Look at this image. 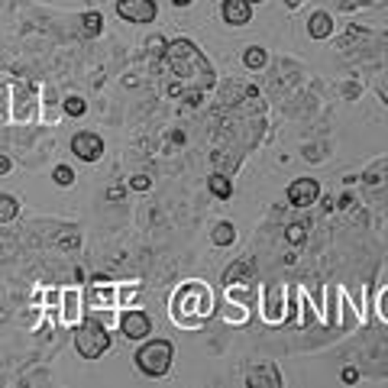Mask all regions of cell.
<instances>
[{
  "mask_svg": "<svg viewBox=\"0 0 388 388\" xmlns=\"http://www.w3.org/2000/svg\"><path fill=\"white\" fill-rule=\"evenodd\" d=\"M298 301H301V292L294 294L288 285H263V320L269 327H301Z\"/></svg>",
  "mask_w": 388,
  "mask_h": 388,
  "instance_id": "cell-4",
  "label": "cell"
},
{
  "mask_svg": "<svg viewBox=\"0 0 388 388\" xmlns=\"http://www.w3.org/2000/svg\"><path fill=\"white\" fill-rule=\"evenodd\" d=\"M330 3L343 13H356V10H366V7H385L388 0H330Z\"/></svg>",
  "mask_w": 388,
  "mask_h": 388,
  "instance_id": "cell-22",
  "label": "cell"
},
{
  "mask_svg": "<svg viewBox=\"0 0 388 388\" xmlns=\"http://www.w3.org/2000/svg\"><path fill=\"white\" fill-rule=\"evenodd\" d=\"M285 201L292 207H311L320 201V181L317 178H294L288 188H285Z\"/></svg>",
  "mask_w": 388,
  "mask_h": 388,
  "instance_id": "cell-10",
  "label": "cell"
},
{
  "mask_svg": "<svg viewBox=\"0 0 388 388\" xmlns=\"http://www.w3.org/2000/svg\"><path fill=\"white\" fill-rule=\"evenodd\" d=\"M123 188H107V201H123Z\"/></svg>",
  "mask_w": 388,
  "mask_h": 388,
  "instance_id": "cell-36",
  "label": "cell"
},
{
  "mask_svg": "<svg viewBox=\"0 0 388 388\" xmlns=\"http://www.w3.org/2000/svg\"><path fill=\"white\" fill-rule=\"evenodd\" d=\"M62 114H68V116H84V114H88V101H84V97H78V94L65 97V101H62Z\"/></svg>",
  "mask_w": 388,
  "mask_h": 388,
  "instance_id": "cell-25",
  "label": "cell"
},
{
  "mask_svg": "<svg viewBox=\"0 0 388 388\" xmlns=\"http://www.w3.org/2000/svg\"><path fill=\"white\" fill-rule=\"evenodd\" d=\"M52 181L59 188H72L74 185V168L72 165H55L52 168Z\"/></svg>",
  "mask_w": 388,
  "mask_h": 388,
  "instance_id": "cell-26",
  "label": "cell"
},
{
  "mask_svg": "<svg viewBox=\"0 0 388 388\" xmlns=\"http://www.w3.org/2000/svg\"><path fill=\"white\" fill-rule=\"evenodd\" d=\"M243 65H246L249 72H263L265 65H269V52H265L263 45H246V49H243Z\"/></svg>",
  "mask_w": 388,
  "mask_h": 388,
  "instance_id": "cell-18",
  "label": "cell"
},
{
  "mask_svg": "<svg viewBox=\"0 0 388 388\" xmlns=\"http://www.w3.org/2000/svg\"><path fill=\"white\" fill-rule=\"evenodd\" d=\"M168 314L178 327L185 330H198L214 317V292H210L207 282L201 278H191V282H181L168 301Z\"/></svg>",
  "mask_w": 388,
  "mask_h": 388,
  "instance_id": "cell-1",
  "label": "cell"
},
{
  "mask_svg": "<svg viewBox=\"0 0 388 388\" xmlns=\"http://www.w3.org/2000/svg\"><path fill=\"white\" fill-rule=\"evenodd\" d=\"M165 45H168L165 36H149V42H146V49L152 55H165Z\"/></svg>",
  "mask_w": 388,
  "mask_h": 388,
  "instance_id": "cell-28",
  "label": "cell"
},
{
  "mask_svg": "<svg viewBox=\"0 0 388 388\" xmlns=\"http://www.w3.org/2000/svg\"><path fill=\"white\" fill-rule=\"evenodd\" d=\"M221 317H223V320H227L230 327H246V324H249V307H246V305H236V301H227V298H223Z\"/></svg>",
  "mask_w": 388,
  "mask_h": 388,
  "instance_id": "cell-17",
  "label": "cell"
},
{
  "mask_svg": "<svg viewBox=\"0 0 388 388\" xmlns=\"http://www.w3.org/2000/svg\"><path fill=\"white\" fill-rule=\"evenodd\" d=\"M120 334H123V340H133V343L146 340L152 334V317L143 307H133V305L123 307V314H120Z\"/></svg>",
  "mask_w": 388,
  "mask_h": 388,
  "instance_id": "cell-8",
  "label": "cell"
},
{
  "mask_svg": "<svg viewBox=\"0 0 388 388\" xmlns=\"http://www.w3.org/2000/svg\"><path fill=\"white\" fill-rule=\"evenodd\" d=\"M17 217H20V198L0 194V223H13Z\"/></svg>",
  "mask_w": 388,
  "mask_h": 388,
  "instance_id": "cell-21",
  "label": "cell"
},
{
  "mask_svg": "<svg viewBox=\"0 0 388 388\" xmlns=\"http://www.w3.org/2000/svg\"><path fill=\"white\" fill-rule=\"evenodd\" d=\"M285 240L292 246H305L307 243V223H288L285 227Z\"/></svg>",
  "mask_w": 388,
  "mask_h": 388,
  "instance_id": "cell-24",
  "label": "cell"
},
{
  "mask_svg": "<svg viewBox=\"0 0 388 388\" xmlns=\"http://www.w3.org/2000/svg\"><path fill=\"white\" fill-rule=\"evenodd\" d=\"M221 20L227 23V26H249L252 20V3L249 0H223L221 3Z\"/></svg>",
  "mask_w": 388,
  "mask_h": 388,
  "instance_id": "cell-12",
  "label": "cell"
},
{
  "mask_svg": "<svg viewBox=\"0 0 388 388\" xmlns=\"http://www.w3.org/2000/svg\"><path fill=\"white\" fill-rule=\"evenodd\" d=\"M116 298H120L116 285H91L88 305H91V311H116Z\"/></svg>",
  "mask_w": 388,
  "mask_h": 388,
  "instance_id": "cell-14",
  "label": "cell"
},
{
  "mask_svg": "<svg viewBox=\"0 0 388 388\" xmlns=\"http://www.w3.org/2000/svg\"><path fill=\"white\" fill-rule=\"evenodd\" d=\"M10 172H13V156L0 152V175H10Z\"/></svg>",
  "mask_w": 388,
  "mask_h": 388,
  "instance_id": "cell-34",
  "label": "cell"
},
{
  "mask_svg": "<svg viewBox=\"0 0 388 388\" xmlns=\"http://www.w3.org/2000/svg\"><path fill=\"white\" fill-rule=\"evenodd\" d=\"M233 240H236V227H233L230 221H221L210 230V243H214V246H233Z\"/></svg>",
  "mask_w": 388,
  "mask_h": 388,
  "instance_id": "cell-20",
  "label": "cell"
},
{
  "mask_svg": "<svg viewBox=\"0 0 388 388\" xmlns=\"http://www.w3.org/2000/svg\"><path fill=\"white\" fill-rule=\"evenodd\" d=\"M68 149H72V156H78L81 162L94 165V162H101V156H104V136L94 133V130H78L72 136V143H68Z\"/></svg>",
  "mask_w": 388,
  "mask_h": 388,
  "instance_id": "cell-7",
  "label": "cell"
},
{
  "mask_svg": "<svg viewBox=\"0 0 388 388\" xmlns=\"http://www.w3.org/2000/svg\"><path fill=\"white\" fill-rule=\"evenodd\" d=\"M376 94H378V97H382V101H385V104H388V74H382V78H378V81H376Z\"/></svg>",
  "mask_w": 388,
  "mask_h": 388,
  "instance_id": "cell-33",
  "label": "cell"
},
{
  "mask_svg": "<svg viewBox=\"0 0 388 388\" xmlns=\"http://www.w3.org/2000/svg\"><path fill=\"white\" fill-rule=\"evenodd\" d=\"M359 94H363V84L359 81L343 84V97H347V101H359Z\"/></svg>",
  "mask_w": 388,
  "mask_h": 388,
  "instance_id": "cell-31",
  "label": "cell"
},
{
  "mask_svg": "<svg viewBox=\"0 0 388 388\" xmlns=\"http://www.w3.org/2000/svg\"><path fill=\"white\" fill-rule=\"evenodd\" d=\"M340 378H343L347 385H356V382H359V369L356 366H347L343 372H340Z\"/></svg>",
  "mask_w": 388,
  "mask_h": 388,
  "instance_id": "cell-32",
  "label": "cell"
},
{
  "mask_svg": "<svg viewBox=\"0 0 388 388\" xmlns=\"http://www.w3.org/2000/svg\"><path fill=\"white\" fill-rule=\"evenodd\" d=\"M136 372L146 378H165L175 366V343L165 340V336H146V340H139V349L136 356Z\"/></svg>",
  "mask_w": 388,
  "mask_h": 388,
  "instance_id": "cell-5",
  "label": "cell"
},
{
  "mask_svg": "<svg viewBox=\"0 0 388 388\" xmlns=\"http://www.w3.org/2000/svg\"><path fill=\"white\" fill-rule=\"evenodd\" d=\"M376 317L382 324H388V288H382V292L376 294Z\"/></svg>",
  "mask_w": 388,
  "mask_h": 388,
  "instance_id": "cell-27",
  "label": "cell"
},
{
  "mask_svg": "<svg viewBox=\"0 0 388 388\" xmlns=\"http://www.w3.org/2000/svg\"><path fill=\"white\" fill-rule=\"evenodd\" d=\"M81 288H68V292L62 294V311H59V320H62L65 327H78L81 324V317H84V311H81Z\"/></svg>",
  "mask_w": 388,
  "mask_h": 388,
  "instance_id": "cell-13",
  "label": "cell"
},
{
  "mask_svg": "<svg viewBox=\"0 0 388 388\" xmlns=\"http://www.w3.org/2000/svg\"><path fill=\"white\" fill-rule=\"evenodd\" d=\"M116 17L133 26H149V23H156L159 7L156 0H116Z\"/></svg>",
  "mask_w": 388,
  "mask_h": 388,
  "instance_id": "cell-9",
  "label": "cell"
},
{
  "mask_svg": "<svg viewBox=\"0 0 388 388\" xmlns=\"http://www.w3.org/2000/svg\"><path fill=\"white\" fill-rule=\"evenodd\" d=\"M7 104H10V88H7V84H0V123H3V120H10Z\"/></svg>",
  "mask_w": 388,
  "mask_h": 388,
  "instance_id": "cell-29",
  "label": "cell"
},
{
  "mask_svg": "<svg viewBox=\"0 0 388 388\" xmlns=\"http://www.w3.org/2000/svg\"><path fill=\"white\" fill-rule=\"evenodd\" d=\"M307 36H311L314 42L330 39V36H334V17H330L327 10L311 13V20H307Z\"/></svg>",
  "mask_w": 388,
  "mask_h": 388,
  "instance_id": "cell-16",
  "label": "cell"
},
{
  "mask_svg": "<svg viewBox=\"0 0 388 388\" xmlns=\"http://www.w3.org/2000/svg\"><path fill=\"white\" fill-rule=\"evenodd\" d=\"M340 207L353 210V207H359V204H356V198H353V194H343V198H340Z\"/></svg>",
  "mask_w": 388,
  "mask_h": 388,
  "instance_id": "cell-35",
  "label": "cell"
},
{
  "mask_svg": "<svg viewBox=\"0 0 388 388\" xmlns=\"http://www.w3.org/2000/svg\"><path fill=\"white\" fill-rule=\"evenodd\" d=\"M172 3H175V7H191L194 0H172Z\"/></svg>",
  "mask_w": 388,
  "mask_h": 388,
  "instance_id": "cell-39",
  "label": "cell"
},
{
  "mask_svg": "<svg viewBox=\"0 0 388 388\" xmlns=\"http://www.w3.org/2000/svg\"><path fill=\"white\" fill-rule=\"evenodd\" d=\"M185 101H188L191 107H198V104H201V91H194V94H188V97H185Z\"/></svg>",
  "mask_w": 388,
  "mask_h": 388,
  "instance_id": "cell-37",
  "label": "cell"
},
{
  "mask_svg": "<svg viewBox=\"0 0 388 388\" xmlns=\"http://www.w3.org/2000/svg\"><path fill=\"white\" fill-rule=\"evenodd\" d=\"M340 52L349 62L363 65H388V32L385 30H363V26H349L340 39Z\"/></svg>",
  "mask_w": 388,
  "mask_h": 388,
  "instance_id": "cell-3",
  "label": "cell"
},
{
  "mask_svg": "<svg viewBox=\"0 0 388 388\" xmlns=\"http://www.w3.org/2000/svg\"><path fill=\"white\" fill-rule=\"evenodd\" d=\"M249 3H252V7H256V3H263V0H249Z\"/></svg>",
  "mask_w": 388,
  "mask_h": 388,
  "instance_id": "cell-40",
  "label": "cell"
},
{
  "mask_svg": "<svg viewBox=\"0 0 388 388\" xmlns=\"http://www.w3.org/2000/svg\"><path fill=\"white\" fill-rule=\"evenodd\" d=\"M130 188H133V191H149V188H152V178L139 172V175H133V178H130Z\"/></svg>",
  "mask_w": 388,
  "mask_h": 388,
  "instance_id": "cell-30",
  "label": "cell"
},
{
  "mask_svg": "<svg viewBox=\"0 0 388 388\" xmlns=\"http://www.w3.org/2000/svg\"><path fill=\"white\" fill-rule=\"evenodd\" d=\"M301 3H305V0H285V7H288V10H298Z\"/></svg>",
  "mask_w": 388,
  "mask_h": 388,
  "instance_id": "cell-38",
  "label": "cell"
},
{
  "mask_svg": "<svg viewBox=\"0 0 388 388\" xmlns=\"http://www.w3.org/2000/svg\"><path fill=\"white\" fill-rule=\"evenodd\" d=\"M165 62H168V68H172L175 78L198 84V91H207V88L217 84V72H214V65L207 62V55L201 52L191 39H172L168 42L165 45Z\"/></svg>",
  "mask_w": 388,
  "mask_h": 388,
  "instance_id": "cell-2",
  "label": "cell"
},
{
  "mask_svg": "<svg viewBox=\"0 0 388 388\" xmlns=\"http://www.w3.org/2000/svg\"><path fill=\"white\" fill-rule=\"evenodd\" d=\"M246 385L252 388H282V372L275 363H256L246 369Z\"/></svg>",
  "mask_w": 388,
  "mask_h": 388,
  "instance_id": "cell-11",
  "label": "cell"
},
{
  "mask_svg": "<svg viewBox=\"0 0 388 388\" xmlns=\"http://www.w3.org/2000/svg\"><path fill=\"white\" fill-rule=\"evenodd\" d=\"M110 349V334L97 317H81V324L74 327V353L81 359H101Z\"/></svg>",
  "mask_w": 388,
  "mask_h": 388,
  "instance_id": "cell-6",
  "label": "cell"
},
{
  "mask_svg": "<svg viewBox=\"0 0 388 388\" xmlns=\"http://www.w3.org/2000/svg\"><path fill=\"white\" fill-rule=\"evenodd\" d=\"M207 188H210V194L214 198H221V201H227V198H233V181L223 175V172H214L207 178Z\"/></svg>",
  "mask_w": 388,
  "mask_h": 388,
  "instance_id": "cell-19",
  "label": "cell"
},
{
  "mask_svg": "<svg viewBox=\"0 0 388 388\" xmlns=\"http://www.w3.org/2000/svg\"><path fill=\"white\" fill-rule=\"evenodd\" d=\"M81 23H84V36H91V39H94V36H101V30H104V17H101L97 10L84 13Z\"/></svg>",
  "mask_w": 388,
  "mask_h": 388,
  "instance_id": "cell-23",
  "label": "cell"
},
{
  "mask_svg": "<svg viewBox=\"0 0 388 388\" xmlns=\"http://www.w3.org/2000/svg\"><path fill=\"white\" fill-rule=\"evenodd\" d=\"M252 278H256V263H252V259H246V256H240V259H233V263L227 265V272L221 275V285L252 282Z\"/></svg>",
  "mask_w": 388,
  "mask_h": 388,
  "instance_id": "cell-15",
  "label": "cell"
}]
</instances>
